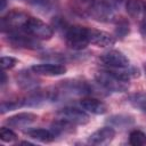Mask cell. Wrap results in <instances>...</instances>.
<instances>
[{"instance_id":"52a82bcc","label":"cell","mask_w":146,"mask_h":146,"mask_svg":"<svg viewBox=\"0 0 146 146\" xmlns=\"http://www.w3.org/2000/svg\"><path fill=\"white\" fill-rule=\"evenodd\" d=\"M56 115L75 125H84L90 121V116L87 111L80 110L78 107H64L59 110Z\"/></svg>"},{"instance_id":"7402d4cb","label":"cell","mask_w":146,"mask_h":146,"mask_svg":"<svg viewBox=\"0 0 146 146\" xmlns=\"http://www.w3.org/2000/svg\"><path fill=\"white\" fill-rule=\"evenodd\" d=\"M129 144L132 146H144L146 145V133L141 130L135 129L129 133Z\"/></svg>"},{"instance_id":"4316f807","label":"cell","mask_w":146,"mask_h":146,"mask_svg":"<svg viewBox=\"0 0 146 146\" xmlns=\"http://www.w3.org/2000/svg\"><path fill=\"white\" fill-rule=\"evenodd\" d=\"M17 58L15 57H11V56H2L1 57V67H2V71H8V70H11L13 67L16 66L17 64Z\"/></svg>"},{"instance_id":"ba28073f","label":"cell","mask_w":146,"mask_h":146,"mask_svg":"<svg viewBox=\"0 0 146 146\" xmlns=\"http://www.w3.org/2000/svg\"><path fill=\"white\" fill-rule=\"evenodd\" d=\"M8 34V42L17 48H25V49H36L39 44L36 43V39L32 38L25 31H15L9 32Z\"/></svg>"},{"instance_id":"7c38bea8","label":"cell","mask_w":146,"mask_h":146,"mask_svg":"<svg viewBox=\"0 0 146 146\" xmlns=\"http://www.w3.org/2000/svg\"><path fill=\"white\" fill-rule=\"evenodd\" d=\"M115 137V130L111 127H103L88 137V143L91 145H107Z\"/></svg>"},{"instance_id":"d6986e66","label":"cell","mask_w":146,"mask_h":146,"mask_svg":"<svg viewBox=\"0 0 146 146\" xmlns=\"http://www.w3.org/2000/svg\"><path fill=\"white\" fill-rule=\"evenodd\" d=\"M17 83L19 84L21 88L31 90L38 86V81L26 71H21L17 75Z\"/></svg>"},{"instance_id":"8992f818","label":"cell","mask_w":146,"mask_h":146,"mask_svg":"<svg viewBox=\"0 0 146 146\" xmlns=\"http://www.w3.org/2000/svg\"><path fill=\"white\" fill-rule=\"evenodd\" d=\"M99 62L106 68H120L130 65L129 58L120 50H108L99 56Z\"/></svg>"},{"instance_id":"5bb4252c","label":"cell","mask_w":146,"mask_h":146,"mask_svg":"<svg viewBox=\"0 0 146 146\" xmlns=\"http://www.w3.org/2000/svg\"><path fill=\"white\" fill-rule=\"evenodd\" d=\"M96 0H68V8L70 10L80 16V17H87L90 16L94 7H95Z\"/></svg>"},{"instance_id":"ffe728a7","label":"cell","mask_w":146,"mask_h":146,"mask_svg":"<svg viewBox=\"0 0 146 146\" xmlns=\"http://www.w3.org/2000/svg\"><path fill=\"white\" fill-rule=\"evenodd\" d=\"M26 1L43 14L52 11L57 6V0H26Z\"/></svg>"},{"instance_id":"d4e9b609","label":"cell","mask_w":146,"mask_h":146,"mask_svg":"<svg viewBox=\"0 0 146 146\" xmlns=\"http://www.w3.org/2000/svg\"><path fill=\"white\" fill-rule=\"evenodd\" d=\"M17 138H18L17 135L10 128L1 127V129H0V139L3 143H13V141L17 140Z\"/></svg>"},{"instance_id":"603a6c76","label":"cell","mask_w":146,"mask_h":146,"mask_svg":"<svg viewBox=\"0 0 146 146\" xmlns=\"http://www.w3.org/2000/svg\"><path fill=\"white\" fill-rule=\"evenodd\" d=\"M129 103L140 111L146 112V92H137L129 97Z\"/></svg>"},{"instance_id":"f1b7e54d","label":"cell","mask_w":146,"mask_h":146,"mask_svg":"<svg viewBox=\"0 0 146 146\" xmlns=\"http://www.w3.org/2000/svg\"><path fill=\"white\" fill-rule=\"evenodd\" d=\"M1 1V7H0V10L2 11V10H5V8H6V0H0Z\"/></svg>"},{"instance_id":"8fae6325","label":"cell","mask_w":146,"mask_h":146,"mask_svg":"<svg viewBox=\"0 0 146 146\" xmlns=\"http://www.w3.org/2000/svg\"><path fill=\"white\" fill-rule=\"evenodd\" d=\"M90 16L95 17L98 21H103V22L111 21L115 17L114 7L112 3H110L106 0H99V1L96 0L95 7H94Z\"/></svg>"},{"instance_id":"3957f363","label":"cell","mask_w":146,"mask_h":146,"mask_svg":"<svg viewBox=\"0 0 146 146\" xmlns=\"http://www.w3.org/2000/svg\"><path fill=\"white\" fill-rule=\"evenodd\" d=\"M65 42L70 49L82 50L89 43V27L72 25L65 30Z\"/></svg>"},{"instance_id":"4dcf8cb0","label":"cell","mask_w":146,"mask_h":146,"mask_svg":"<svg viewBox=\"0 0 146 146\" xmlns=\"http://www.w3.org/2000/svg\"><path fill=\"white\" fill-rule=\"evenodd\" d=\"M115 1H122V0H115Z\"/></svg>"},{"instance_id":"4fadbf2b","label":"cell","mask_w":146,"mask_h":146,"mask_svg":"<svg viewBox=\"0 0 146 146\" xmlns=\"http://www.w3.org/2000/svg\"><path fill=\"white\" fill-rule=\"evenodd\" d=\"M125 9L128 15L135 21L143 23L146 19V3L143 0H128Z\"/></svg>"},{"instance_id":"cb8c5ba5","label":"cell","mask_w":146,"mask_h":146,"mask_svg":"<svg viewBox=\"0 0 146 146\" xmlns=\"http://www.w3.org/2000/svg\"><path fill=\"white\" fill-rule=\"evenodd\" d=\"M108 122L116 127H124V125L131 124L133 122V117L125 114H119V115H113L108 117Z\"/></svg>"},{"instance_id":"5b68a950","label":"cell","mask_w":146,"mask_h":146,"mask_svg":"<svg viewBox=\"0 0 146 146\" xmlns=\"http://www.w3.org/2000/svg\"><path fill=\"white\" fill-rule=\"evenodd\" d=\"M24 31L36 40H49L54 35V30L49 24L32 16L25 24Z\"/></svg>"},{"instance_id":"9a60e30c","label":"cell","mask_w":146,"mask_h":146,"mask_svg":"<svg viewBox=\"0 0 146 146\" xmlns=\"http://www.w3.org/2000/svg\"><path fill=\"white\" fill-rule=\"evenodd\" d=\"M38 119V115L32 112H22L18 114H15L13 116H9L6 120V124H8L11 128H23L32 124Z\"/></svg>"},{"instance_id":"30bf717a","label":"cell","mask_w":146,"mask_h":146,"mask_svg":"<svg viewBox=\"0 0 146 146\" xmlns=\"http://www.w3.org/2000/svg\"><path fill=\"white\" fill-rule=\"evenodd\" d=\"M32 73L35 75H43V76H58L63 75L66 73L67 68L62 65V64H52V63H47V64H36L31 66Z\"/></svg>"},{"instance_id":"277c9868","label":"cell","mask_w":146,"mask_h":146,"mask_svg":"<svg viewBox=\"0 0 146 146\" xmlns=\"http://www.w3.org/2000/svg\"><path fill=\"white\" fill-rule=\"evenodd\" d=\"M30 18V15L25 11L14 9L8 11L2 18H1V30L2 32L9 33L15 31H24L25 24L27 23Z\"/></svg>"},{"instance_id":"484cf974","label":"cell","mask_w":146,"mask_h":146,"mask_svg":"<svg viewBox=\"0 0 146 146\" xmlns=\"http://www.w3.org/2000/svg\"><path fill=\"white\" fill-rule=\"evenodd\" d=\"M25 105V99H19V100H10V102H3L1 104V113H6L7 111H14L18 107H22Z\"/></svg>"},{"instance_id":"83f0119b","label":"cell","mask_w":146,"mask_h":146,"mask_svg":"<svg viewBox=\"0 0 146 146\" xmlns=\"http://www.w3.org/2000/svg\"><path fill=\"white\" fill-rule=\"evenodd\" d=\"M7 82V75L5 73V71H2V80H1V87H3Z\"/></svg>"},{"instance_id":"ac0fdd59","label":"cell","mask_w":146,"mask_h":146,"mask_svg":"<svg viewBox=\"0 0 146 146\" xmlns=\"http://www.w3.org/2000/svg\"><path fill=\"white\" fill-rule=\"evenodd\" d=\"M74 125L73 123L64 120V119H60L58 117V120H56L55 122H52L51 124V130L52 132L56 135V136H59V135H70V133H73L75 131L74 129Z\"/></svg>"},{"instance_id":"2e32d148","label":"cell","mask_w":146,"mask_h":146,"mask_svg":"<svg viewBox=\"0 0 146 146\" xmlns=\"http://www.w3.org/2000/svg\"><path fill=\"white\" fill-rule=\"evenodd\" d=\"M80 105L81 107L95 115H102L105 114L107 112V106L104 102L97 99V98H92V97H83L80 100Z\"/></svg>"},{"instance_id":"e0dca14e","label":"cell","mask_w":146,"mask_h":146,"mask_svg":"<svg viewBox=\"0 0 146 146\" xmlns=\"http://www.w3.org/2000/svg\"><path fill=\"white\" fill-rule=\"evenodd\" d=\"M26 135L31 139H34L40 143H51L56 138V135L52 132L51 129L48 130V129H42V128H35V129L27 130Z\"/></svg>"},{"instance_id":"6da1fadb","label":"cell","mask_w":146,"mask_h":146,"mask_svg":"<svg viewBox=\"0 0 146 146\" xmlns=\"http://www.w3.org/2000/svg\"><path fill=\"white\" fill-rule=\"evenodd\" d=\"M47 92L49 99L59 100L67 97L86 95L90 92V86L87 82L80 80H65V81H59L57 86L47 90Z\"/></svg>"},{"instance_id":"9c48e42d","label":"cell","mask_w":146,"mask_h":146,"mask_svg":"<svg viewBox=\"0 0 146 146\" xmlns=\"http://www.w3.org/2000/svg\"><path fill=\"white\" fill-rule=\"evenodd\" d=\"M89 41L91 44L99 47V48H110L115 44V36L110 34L108 32L97 30V29H89Z\"/></svg>"},{"instance_id":"7a4b0ae2","label":"cell","mask_w":146,"mask_h":146,"mask_svg":"<svg viewBox=\"0 0 146 146\" xmlns=\"http://www.w3.org/2000/svg\"><path fill=\"white\" fill-rule=\"evenodd\" d=\"M95 80L103 89L111 92H123L129 88V81L122 80L108 68L97 71L95 73Z\"/></svg>"},{"instance_id":"f546056e","label":"cell","mask_w":146,"mask_h":146,"mask_svg":"<svg viewBox=\"0 0 146 146\" xmlns=\"http://www.w3.org/2000/svg\"><path fill=\"white\" fill-rule=\"evenodd\" d=\"M144 71H145V73H146V62L144 63Z\"/></svg>"},{"instance_id":"44dd1931","label":"cell","mask_w":146,"mask_h":146,"mask_svg":"<svg viewBox=\"0 0 146 146\" xmlns=\"http://www.w3.org/2000/svg\"><path fill=\"white\" fill-rule=\"evenodd\" d=\"M130 32V24L124 17H116L115 18V35L120 39L127 36Z\"/></svg>"}]
</instances>
